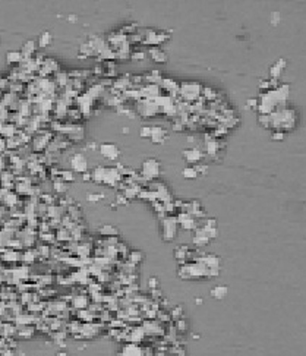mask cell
I'll list each match as a JSON object with an SVG mask.
<instances>
[{"instance_id":"cell-1","label":"cell","mask_w":306,"mask_h":356,"mask_svg":"<svg viewBox=\"0 0 306 356\" xmlns=\"http://www.w3.org/2000/svg\"><path fill=\"white\" fill-rule=\"evenodd\" d=\"M70 167L75 170V172H81V173H85L86 172V167H88V163L85 160L84 155L81 154H76L70 158Z\"/></svg>"},{"instance_id":"cell-2","label":"cell","mask_w":306,"mask_h":356,"mask_svg":"<svg viewBox=\"0 0 306 356\" xmlns=\"http://www.w3.org/2000/svg\"><path fill=\"white\" fill-rule=\"evenodd\" d=\"M100 153L103 154L104 157L110 158V160H116L119 157V154H120L119 148L116 145H113V144H103L100 147Z\"/></svg>"},{"instance_id":"cell-3","label":"cell","mask_w":306,"mask_h":356,"mask_svg":"<svg viewBox=\"0 0 306 356\" xmlns=\"http://www.w3.org/2000/svg\"><path fill=\"white\" fill-rule=\"evenodd\" d=\"M183 155H185V158L189 163H196V161H201V158H202V153L198 148H193V147L185 150L183 151Z\"/></svg>"},{"instance_id":"cell-4","label":"cell","mask_w":306,"mask_h":356,"mask_svg":"<svg viewBox=\"0 0 306 356\" xmlns=\"http://www.w3.org/2000/svg\"><path fill=\"white\" fill-rule=\"evenodd\" d=\"M149 53H151V57H152L155 62H164V60H166V54H164V51H161V50H158V49H152Z\"/></svg>"},{"instance_id":"cell-5","label":"cell","mask_w":306,"mask_h":356,"mask_svg":"<svg viewBox=\"0 0 306 356\" xmlns=\"http://www.w3.org/2000/svg\"><path fill=\"white\" fill-rule=\"evenodd\" d=\"M51 43V34L48 31H44L41 35H40V46L41 47H46Z\"/></svg>"},{"instance_id":"cell-6","label":"cell","mask_w":306,"mask_h":356,"mask_svg":"<svg viewBox=\"0 0 306 356\" xmlns=\"http://www.w3.org/2000/svg\"><path fill=\"white\" fill-rule=\"evenodd\" d=\"M183 177H186V179H195V177H198V172L195 170V167H186L183 170Z\"/></svg>"},{"instance_id":"cell-7","label":"cell","mask_w":306,"mask_h":356,"mask_svg":"<svg viewBox=\"0 0 306 356\" xmlns=\"http://www.w3.org/2000/svg\"><path fill=\"white\" fill-rule=\"evenodd\" d=\"M22 59V56H21V53L19 51H11V53H8V57H6V60L11 63H15V62H19Z\"/></svg>"},{"instance_id":"cell-8","label":"cell","mask_w":306,"mask_h":356,"mask_svg":"<svg viewBox=\"0 0 306 356\" xmlns=\"http://www.w3.org/2000/svg\"><path fill=\"white\" fill-rule=\"evenodd\" d=\"M34 50H35V43L34 41H27L24 44V47H22V51L27 53V54H31Z\"/></svg>"},{"instance_id":"cell-9","label":"cell","mask_w":306,"mask_h":356,"mask_svg":"<svg viewBox=\"0 0 306 356\" xmlns=\"http://www.w3.org/2000/svg\"><path fill=\"white\" fill-rule=\"evenodd\" d=\"M62 176H63V180H65V182H67V180H73V174H72L70 172H63Z\"/></svg>"},{"instance_id":"cell-10","label":"cell","mask_w":306,"mask_h":356,"mask_svg":"<svg viewBox=\"0 0 306 356\" xmlns=\"http://www.w3.org/2000/svg\"><path fill=\"white\" fill-rule=\"evenodd\" d=\"M69 21H72V22H76V15H69Z\"/></svg>"}]
</instances>
